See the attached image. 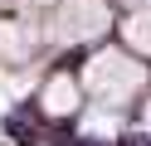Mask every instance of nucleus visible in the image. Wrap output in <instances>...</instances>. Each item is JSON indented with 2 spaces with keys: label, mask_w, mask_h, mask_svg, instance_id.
<instances>
[{
  "label": "nucleus",
  "mask_w": 151,
  "mask_h": 146,
  "mask_svg": "<svg viewBox=\"0 0 151 146\" xmlns=\"http://www.w3.org/2000/svg\"><path fill=\"white\" fill-rule=\"evenodd\" d=\"M88 93L93 97H102V102H127L132 93H137L141 83H146V68L137 63V58H127V54H117V49H107V54H98L88 63Z\"/></svg>",
  "instance_id": "nucleus-1"
},
{
  "label": "nucleus",
  "mask_w": 151,
  "mask_h": 146,
  "mask_svg": "<svg viewBox=\"0 0 151 146\" xmlns=\"http://www.w3.org/2000/svg\"><path fill=\"white\" fill-rule=\"evenodd\" d=\"M107 29V5L102 0H63L54 10V39L59 44H78Z\"/></svg>",
  "instance_id": "nucleus-2"
},
{
  "label": "nucleus",
  "mask_w": 151,
  "mask_h": 146,
  "mask_svg": "<svg viewBox=\"0 0 151 146\" xmlns=\"http://www.w3.org/2000/svg\"><path fill=\"white\" fill-rule=\"evenodd\" d=\"M44 107H49V112H59V117L73 112V107H78V88H73V78H63V73L54 78V83L44 88Z\"/></svg>",
  "instance_id": "nucleus-3"
},
{
  "label": "nucleus",
  "mask_w": 151,
  "mask_h": 146,
  "mask_svg": "<svg viewBox=\"0 0 151 146\" xmlns=\"http://www.w3.org/2000/svg\"><path fill=\"white\" fill-rule=\"evenodd\" d=\"M127 39L141 49V54H151V10H141L137 19H127Z\"/></svg>",
  "instance_id": "nucleus-4"
},
{
  "label": "nucleus",
  "mask_w": 151,
  "mask_h": 146,
  "mask_svg": "<svg viewBox=\"0 0 151 146\" xmlns=\"http://www.w3.org/2000/svg\"><path fill=\"white\" fill-rule=\"evenodd\" d=\"M146 122H151V107H146Z\"/></svg>",
  "instance_id": "nucleus-5"
}]
</instances>
